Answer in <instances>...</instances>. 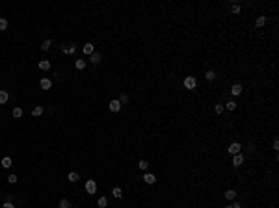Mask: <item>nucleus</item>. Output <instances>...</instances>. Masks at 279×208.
<instances>
[{
  "label": "nucleus",
  "instance_id": "nucleus-13",
  "mask_svg": "<svg viewBox=\"0 0 279 208\" xmlns=\"http://www.w3.org/2000/svg\"><path fill=\"white\" fill-rule=\"evenodd\" d=\"M39 69H41V71H48L50 69V62H48V60H41V62H39Z\"/></svg>",
  "mask_w": 279,
  "mask_h": 208
},
{
  "label": "nucleus",
  "instance_id": "nucleus-27",
  "mask_svg": "<svg viewBox=\"0 0 279 208\" xmlns=\"http://www.w3.org/2000/svg\"><path fill=\"white\" fill-rule=\"evenodd\" d=\"M22 115V108H13V117H21Z\"/></svg>",
  "mask_w": 279,
  "mask_h": 208
},
{
  "label": "nucleus",
  "instance_id": "nucleus-9",
  "mask_svg": "<svg viewBox=\"0 0 279 208\" xmlns=\"http://www.w3.org/2000/svg\"><path fill=\"white\" fill-rule=\"evenodd\" d=\"M39 85H41V89H45V91H47V89H50V88H52V82H50L48 78H41V82H39Z\"/></svg>",
  "mask_w": 279,
  "mask_h": 208
},
{
  "label": "nucleus",
  "instance_id": "nucleus-8",
  "mask_svg": "<svg viewBox=\"0 0 279 208\" xmlns=\"http://www.w3.org/2000/svg\"><path fill=\"white\" fill-rule=\"evenodd\" d=\"M143 182H145V184H155V182H156V176L151 175V173H145V175H143Z\"/></svg>",
  "mask_w": 279,
  "mask_h": 208
},
{
  "label": "nucleus",
  "instance_id": "nucleus-11",
  "mask_svg": "<svg viewBox=\"0 0 279 208\" xmlns=\"http://www.w3.org/2000/svg\"><path fill=\"white\" fill-rule=\"evenodd\" d=\"M264 24H266V17H264V15H261V17L255 19V26H257V28H262Z\"/></svg>",
  "mask_w": 279,
  "mask_h": 208
},
{
  "label": "nucleus",
  "instance_id": "nucleus-24",
  "mask_svg": "<svg viewBox=\"0 0 279 208\" xmlns=\"http://www.w3.org/2000/svg\"><path fill=\"white\" fill-rule=\"evenodd\" d=\"M50 45H52V41H50V39H45L43 45H41V48H43V50H48V48H50Z\"/></svg>",
  "mask_w": 279,
  "mask_h": 208
},
{
  "label": "nucleus",
  "instance_id": "nucleus-18",
  "mask_svg": "<svg viewBox=\"0 0 279 208\" xmlns=\"http://www.w3.org/2000/svg\"><path fill=\"white\" fill-rule=\"evenodd\" d=\"M11 164H13V162H11L9 156H6V158L2 160V167H6V169H8V167H11Z\"/></svg>",
  "mask_w": 279,
  "mask_h": 208
},
{
  "label": "nucleus",
  "instance_id": "nucleus-1",
  "mask_svg": "<svg viewBox=\"0 0 279 208\" xmlns=\"http://www.w3.org/2000/svg\"><path fill=\"white\" fill-rule=\"evenodd\" d=\"M195 85H197L195 76H186V78H184V88H186V89H195Z\"/></svg>",
  "mask_w": 279,
  "mask_h": 208
},
{
  "label": "nucleus",
  "instance_id": "nucleus-3",
  "mask_svg": "<svg viewBox=\"0 0 279 208\" xmlns=\"http://www.w3.org/2000/svg\"><path fill=\"white\" fill-rule=\"evenodd\" d=\"M240 149H242V145L238 143V141H235V143L229 145V149H227V151H229V154L235 156V154H240Z\"/></svg>",
  "mask_w": 279,
  "mask_h": 208
},
{
  "label": "nucleus",
  "instance_id": "nucleus-12",
  "mask_svg": "<svg viewBox=\"0 0 279 208\" xmlns=\"http://www.w3.org/2000/svg\"><path fill=\"white\" fill-rule=\"evenodd\" d=\"M240 93H242V85H240V84H235V85L231 88V95H235V97H238Z\"/></svg>",
  "mask_w": 279,
  "mask_h": 208
},
{
  "label": "nucleus",
  "instance_id": "nucleus-16",
  "mask_svg": "<svg viewBox=\"0 0 279 208\" xmlns=\"http://www.w3.org/2000/svg\"><path fill=\"white\" fill-rule=\"evenodd\" d=\"M225 199H229V201L236 199V191H235V190H227V191H225Z\"/></svg>",
  "mask_w": 279,
  "mask_h": 208
},
{
  "label": "nucleus",
  "instance_id": "nucleus-10",
  "mask_svg": "<svg viewBox=\"0 0 279 208\" xmlns=\"http://www.w3.org/2000/svg\"><path fill=\"white\" fill-rule=\"evenodd\" d=\"M100 60H103V56H100L99 52H93V54L89 56V62H91V63H100Z\"/></svg>",
  "mask_w": 279,
  "mask_h": 208
},
{
  "label": "nucleus",
  "instance_id": "nucleus-25",
  "mask_svg": "<svg viewBox=\"0 0 279 208\" xmlns=\"http://www.w3.org/2000/svg\"><path fill=\"white\" fill-rule=\"evenodd\" d=\"M99 206H100V208L108 206V199H106V197H100V199H99Z\"/></svg>",
  "mask_w": 279,
  "mask_h": 208
},
{
  "label": "nucleus",
  "instance_id": "nucleus-30",
  "mask_svg": "<svg viewBox=\"0 0 279 208\" xmlns=\"http://www.w3.org/2000/svg\"><path fill=\"white\" fill-rule=\"evenodd\" d=\"M8 28V21L6 19H0V30H6Z\"/></svg>",
  "mask_w": 279,
  "mask_h": 208
},
{
  "label": "nucleus",
  "instance_id": "nucleus-22",
  "mask_svg": "<svg viewBox=\"0 0 279 208\" xmlns=\"http://www.w3.org/2000/svg\"><path fill=\"white\" fill-rule=\"evenodd\" d=\"M138 165H140V169H143V171H145L147 167H149V162H147V160H140V162H138Z\"/></svg>",
  "mask_w": 279,
  "mask_h": 208
},
{
  "label": "nucleus",
  "instance_id": "nucleus-15",
  "mask_svg": "<svg viewBox=\"0 0 279 208\" xmlns=\"http://www.w3.org/2000/svg\"><path fill=\"white\" fill-rule=\"evenodd\" d=\"M32 115L34 117H39V115H43V106H35L32 110Z\"/></svg>",
  "mask_w": 279,
  "mask_h": 208
},
{
  "label": "nucleus",
  "instance_id": "nucleus-29",
  "mask_svg": "<svg viewBox=\"0 0 279 208\" xmlns=\"http://www.w3.org/2000/svg\"><path fill=\"white\" fill-rule=\"evenodd\" d=\"M231 11L235 13V15H238V13H240V6H238V4H233V6H231Z\"/></svg>",
  "mask_w": 279,
  "mask_h": 208
},
{
  "label": "nucleus",
  "instance_id": "nucleus-21",
  "mask_svg": "<svg viewBox=\"0 0 279 208\" xmlns=\"http://www.w3.org/2000/svg\"><path fill=\"white\" fill-rule=\"evenodd\" d=\"M74 67H77V69H84L86 67V62H84V60H77V62H74Z\"/></svg>",
  "mask_w": 279,
  "mask_h": 208
},
{
  "label": "nucleus",
  "instance_id": "nucleus-2",
  "mask_svg": "<svg viewBox=\"0 0 279 208\" xmlns=\"http://www.w3.org/2000/svg\"><path fill=\"white\" fill-rule=\"evenodd\" d=\"M62 50H63V54H74L77 52V45L74 43H65L62 47Z\"/></svg>",
  "mask_w": 279,
  "mask_h": 208
},
{
  "label": "nucleus",
  "instance_id": "nucleus-28",
  "mask_svg": "<svg viewBox=\"0 0 279 208\" xmlns=\"http://www.w3.org/2000/svg\"><path fill=\"white\" fill-rule=\"evenodd\" d=\"M117 100H119V102H121V104H125V102H126V100H129V95H125V93H121V95H119V99H117Z\"/></svg>",
  "mask_w": 279,
  "mask_h": 208
},
{
  "label": "nucleus",
  "instance_id": "nucleus-31",
  "mask_svg": "<svg viewBox=\"0 0 279 208\" xmlns=\"http://www.w3.org/2000/svg\"><path fill=\"white\" fill-rule=\"evenodd\" d=\"M8 182H9V184H15V182H17V176H15V175H9V176H8Z\"/></svg>",
  "mask_w": 279,
  "mask_h": 208
},
{
  "label": "nucleus",
  "instance_id": "nucleus-6",
  "mask_svg": "<svg viewBox=\"0 0 279 208\" xmlns=\"http://www.w3.org/2000/svg\"><path fill=\"white\" fill-rule=\"evenodd\" d=\"M242 164H244V156H242V154H235V156H233V165H235V167L242 165Z\"/></svg>",
  "mask_w": 279,
  "mask_h": 208
},
{
  "label": "nucleus",
  "instance_id": "nucleus-20",
  "mask_svg": "<svg viewBox=\"0 0 279 208\" xmlns=\"http://www.w3.org/2000/svg\"><path fill=\"white\" fill-rule=\"evenodd\" d=\"M60 208H71L69 199H62V201H60Z\"/></svg>",
  "mask_w": 279,
  "mask_h": 208
},
{
  "label": "nucleus",
  "instance_id": "nucleus-19",
  "mask_svg": "<svg viewBox=\"0 0 279 208\" xmlns=\"http://www.w3.org/2000/svg\"><path fill=\"white\" fill-rule=\"evenodd\" d=\"M205 78H207V80H209V82H212V80H214V78H216V73H214V71H207V74H205Z\"/></svg>",
  "mask_w": 279,
  "mask_h": 208
},
{
  "label": "nucleus",
  "instance_id": "nucleus-35",
  "mask_svg": "<svg viewBox=\"0 0 279 208\" xmlns=\"http://www.w3.org/2000/svg\"><path fill=\"white\" fill-rule=\"evenodd\" d=\"M233 206H235V208H240V202H238V201H235V202H233Z\"/></svg>",
  "mask_w": 279,
  "mask_h": 208
},
{
  "label": "nucleus",
  "instance_id": "nucleus-5",
  "mask_svg": "<svg viewBox=\"0 0 279 208\" xmlns=\"http://www.w3.org/2000/svg\"><path fill=\"white\" fill-rule=\"evenodd\" d=\"M108 108H110L112 111H119V110H121V102H119V100H117V99H115V100H110V104H108Z\"/></svg>",
  "mask_w": 279,
  "mask_h": 208
},
{
  "label": "nucleus",
  "instance_id": "nucleus-17",
  "mask_svg": "<svg viewBox=\"0 0 279 208\" xmlns=\"http://www.w3.org/2000/svg\"><path fill=\"white\" fill-rule=\"evenodd\" d=\"M112 195H114L115 199H121V195H123V191H121V188H114V190H112Z\"/></svg>",
  "mask_w": 279,
  "mask_h": 208
},
{
  "label": "nucleus",
  "instance_id": "nucleus-34",
  "mask_svg": "<svg viewBox=\"0 0 279 208\" xmlns=\"http://www.w3.org/2000/svg\"><path fill=\"white\" fill-rule=\"evenodd\" d=\"M277 149H279V141L275 139V141H273V151H277Z\"/></svg>",
  "mask_w": 279,
  "mask_h": 208
},
{
  "label": "nucleus",
  "instance_id": "nucleus-36",
  "mask_svg": "<svg viewBox=\"0 0 279 208\" xmlns=\"http://www.w3.org/2000/svg\"><path fill=\"white\" fill-rule=\"evenodd\" d=\"M225 208H235V206H233V204H229V206H225Z\"/></svg>",
  "mask_w": 279,
  "mask_h": 208
},
{
  "label": "nucleus",
  "instance_id": "nucleus-14",
  "mask_svg": "<svg viewBox=\"0 0 279 208\" xmlns=\"http://www.w3.org/2000/svg\"><path fill=\"white\" fill-rule=\"evenodd\" d=\"M8 91H4V89H0V104H6L8 102Z\"/></svg>",
  "mask_w": 279,
  "mask_h": 208
},
{
  "label": "nucleus",
  "instance_id": "nucleus-23",
  "mask_svg": "<svg viewBox=\"0 0 279 208\" xmlns=\"http://www.w3.org/2000/svg\"><path fill=\"white\" fill-rule=\"evenodd\" d=\"M67 179H69L71 182H77V180L80 179V176H78V173H74V171H73V173H69V176H67Z\"/></svg>",
  "mask_w": 279,
  "mask_h": 208
},
{
  "label": "nucleus",
  "instance_id": "nucleus-26",
  "mask_svg": "<svg viewBox=\"0 0 279 208\" xmlns=\"http://www.w3.org/2000/svg\"><path fill=\"white\" fill-rule=\"evenodd\" d=\"M225 106H227V110H231V111H233V110H236V102H235V100H229V102H227Z\"/></svg>",
  "mask_w": 279,
  "mask_h": 208
},
{
  "label": "nucleus",
  "instance_id": "nucleus-33",
  "mask_svg": "<svg viewBox=\"0 0 279 208\" xmlns=\"http://www.w3.org/2000/svg\"><path fill=\"white\" fill-rule=\"evenodd\" d=\"M2 208H15V204H13V202H9V201H6V202H4V206H2Z\"/></svg>",
  "mask_w": 279,
  "mask_h": 208
},
{
  "label": "nucleus",
  "instance_id": "nucleus-7",
  "mask_svg": "<svg viewBox=\"0 0 279 208\" xmlns=\"http://www.w3.org/2000/svg\"><path fill=\"white\" fill-rule=\"evenodd\" d=\"M82 50H84V54H86V56H91V54L95 52V47H93V45H91V43H86Z\"/></svg>",
  "mask_w": 279,
  "mask_h": 208
},
{
  "label": "nucleus",
  "instance_id": "nucleus-37",
  "mask_svg": "<svg viewBox=\"0 0 279 208\" xmlns=\"http://www.w3.org/2000/svg\"><path fill=\"white\" fill-rule=\"evenodd\" d=\"M74 208H78V206H74Z\"/></svg>",
  "mask_w": 279,
  "mask_h": 208
},
{
  "label": "nucleus",
  "instance_id": "nucleus-32",
  "mask_svg": "<svg viewBox=\"0 0 279 208\" xmlns=\"http://www.w3.org/2000/svg\"><path fill=\"white\" fill-rule=\"evenodd\" d=\"M214 111H216V113H221V111H223V106H221V104H216Z\"/></svg>",
  "mask_w": 279,
  "mask_h": 208
},
{
  "label": "nucleus",
  "instance_id": "nucleus-4",
  "mask_svg": "<svg viewBox=\"0 0 279 208\" xmlns=\"http://www.w3.org/2000/svg\"><path fill=\"white\" fill-rule=\"evenodd\" d=\"M86 191H88L89 195H93L95 191H97V182H95V180H88V182H86Z\"/></svg>",
  "mask_w": 279,
  "mask_h": 208
}]
</instances>
